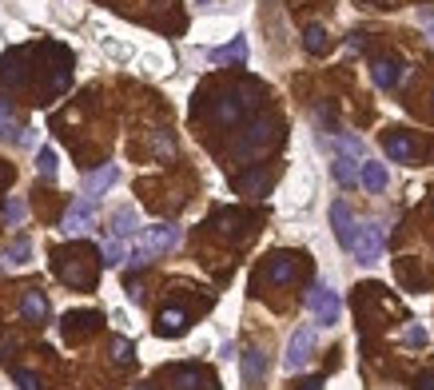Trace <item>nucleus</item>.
I'll return each mask as SVG.
<instances>
[{"label": "nucleus", "mask_w": 434, "mask_h": 390, "mask_svg": "<svg viewBox=\"0 0 434 390\" xmlns=\"http://www.w3.org/2000/svg\"><path fill=\"white\" fill-rule=\"evenodd\" d=\"M96 323V315H88V310H76V315H64V335L68 339H76V335H84V330Z\"/></svg>", "instance_id": "20"}, {"label": "nucleus", "mask_w": 434, "mask_h": 390, "mask_svg": "<svg viewBox=\"0 0 434 390\" xmlns=\"http://www.w3.org/2000/svg\"><path fill=\"white\" fill-rule=\"evenodd\" d=\"M112 359H116V362H131V359H136V347H131L128 339H112Z\"/></svg>", "instance_id": "26"}, {"label": "nucleus", "mask_w": 434, "mask_h": 390, "mask_svg": "<svg viewBox=\"0 0 434 390\" xmlns=\"http://www.w3.org/2000/svg\"><path fill=\"white\" fill-rule=\"evenodd\" d=\"M243 116V104L235 100V96H219V104H215V120H223V124H235Z\"/></svg>", "instance_id": "21"}, {"label": "nucleus", "mask_w": 434, "mask_h": 390, "mask_svg": "<svg viewBox=\"0 0 434 390\" xmlns=\"http://www.w3.org/2000/svg\"><path fill=\"white\" fill-rule=\"evenodd\" d=\"M263 370H267V354L259 347L243 350V386H255L263 379Z\"/></svg>", "instance_id": "11"}, {"label": "nucleus", "mask_w": 434, "mask_h": 390, "mask_svg": "<svg viewBox=\"0 0 434 390\" xmlns=\"http://www.w3.org/2000/svg\"><path fill=\"white\" fill-rule=\"evenodd\" d=\"M418 390H434V374H423V379H418Z\"/></svg>", "instance_id": "32"}, {"label": "nucleus", "mask_w": 434, "mask_h": 390, "mask_svg": "<svg viewBox=\"0 0 434 390\" xmlns=\"http://www.w3.org/2000/svg\"><path fill=\"white\" fill-rule=\"evenodd\" d=\"M12 379H16V386H21V390H40V379H36L32 370H12Z\"/></svg>", "instance_id": "27"}, {"label": "nucleus", "mask_w": 434, "mask_h": 390, "mask_svg": "<svg viewBox=\"0 0 434 390\" xmlns=\"http://www.w3.org/2000/svg\"><path fill=\"white\" fill-rule=\"evenodd\" d=\"M351 255H354L359 263H379V255H383V223H374V220L359 223Z\"/></svg>", "instance_id": "2"}, {"label": "nucleus", "mask_w": 434, "mask_h": 390, "mask_svg": "<svg viewBox=\"0 0 434 390\" xmlns=\"http://www.w3.org/2000/svg\"><path fill=\"white\" fill-rule=\"evenodd\" d=\"M359 183H363L367 191H383V188H386V168H383V163H374V160H363Z\"/></svg>", "instance_id": "15"}, {"label": "nucleus", "mask_w": 434, "mask_h": 390, "mask_svg": "<svg viewBox=\"0 0 434 390\" xmlns=\"http://www.w3.org/2000/svg\"><path fill=\"white\" fill-rule=\"evenodd\" d=\"M140 231V215L136 207H120L116 211V220H112V239H131Z\"/></svg>", "instance_id": "12"}, {"label": "nucleus", "mask_w": 434, "mask_h": 390, "mask_svg": "<svg viewBox=\"0 0 434 390\" xmlns=\"http://www.w3.org/2000/svg\"><path fill=\"white\" fill-rule=\"evenodd\" d=\"M212 60H215V64H227V60L243 64V60H247V44H243V36H235L232 44H223V48H215V52H212Z\"/></svg>", "instance_id": "17"}, {"label": "nucleus", "mask_w": 434, "mask_h": 390, "mask_svg": "<svg viewBox=\"0 0 434 390\" xmlns=\"http://www.w3.org/2000/svg\"><path fill=\"white\" fill-rule=\"evenodd\" d=\"M371 76H374V84H379V88H394V84L403 80V72H398V64H394V60H374Z\"/></svg>", "instance_id": "16"}, {"label": "nucleus", "mask_w": 434, "mask_h": 390, "mask_svg": "<svg viewBox=\"0 0 434 390\" xmlns=\"http://www.w3.org/2000/svg\"><path fill=\"white\" fill-rule=\"evenodd\" d=\"M28 255H32L28 239H16V243H12L9 251H4V255H0V259L9 263V267H24V263H28Z\"/></svg>", "instance_id": "22"}, {"label": "nucleus", "mask_w": 434, "mask_h": 390, "mask_svg": "<svg viewBox=\"0 0 434 390\" xmlns=\"http://www.w3.org/2000/svg\"><path fill=\"white\" fill-rule=\"evenodd\" d=\"M140 390H152V386H140Z\"/></svg>", "instance_id": "34"}, {"label": "nucleus", "mask_w": 434, "mask_h": 390, "mask_svg": "<svg viewBox=\"0 0 434 390\" xmlns=\"http://www.w3.org/2000/svg\"><path fill=\"white\" fill-rule=\"evenodd\" d=\"M311 350H315V330L311 327H299L291 335V342H287V354H283V367L291 370H303L307 367V359H311Z\"/></svg>", "instance_id": "3"}, {"label": "nucleus", "mask_w": 434, "mask_h": 390, "mask_svg": "<svg viewBox=\"0 0 434 390\" xmlns=\"http://www.w3.org/2000/svg\"><path fill=\"white\" fill-rule=\"evenodd\" d=\"M116 180H120V168H116V163H104V168L84 175V195H88V200H100L104 191L116 188Z\"/></svg>", "instance_id": "5"}, {"label": "nucleus", "mask_w": 434, "mask_h": 390, "mask_svg": "<svg viewBox=\"0 0 434 390\" xmlns=\"http://www.w3.org/2000/svg\"><path fill=\"white\" fill-rule=\"evenodd\" d=\"M267 143H271V124L259 120V124H251V128H247V136H243L239 143H235V156H255V151L267 148Z\"/></svg>", "instance_id": "7"}, {"label": "nucleus", "mask_w": 434, "mask_h": 390, "mask_svg": "<svg viewBox=\"0 0 434 390\" xmlns=\"http://www.w3.org/2000/svg\"><path fill=\"white\" fill-rule=\"evenodd\" d=\"M331 223H335V235H339V243L351 251V247H354V231H359V223L351 220L347 203H331Z\"/></svg>", "instance_id": "8"}, {"label": "nucleus", "mask_w": 434, "mask_h": 390, "mask_svg": "<svg viewBox=\"0 0 434 390\" xmlns=\"http://www.w3.org/2000/svg\"><path fill=\"white\" fill-rule=\"evenodd\" d=\"M92 227V200L80 195V200L68 203V215H64V235H84Z\"/></svg>", "instance_id": "6"}, {"label": "nucleus", "mask_w": 434, "mask_h": 390, "mask_svg": "<svg viewBox=\"0 0 434 390\" xmlns=\"http://www.w3.org/2000/svg\"><path fill=\"white\" fill-rule=\"evenodd\" d=\"M21 315H24V323H44L48 319V299L36 287H28L21 295Z\"/></svg>", "instance_id": "9"}, {"label": "nucleus", "mask_w": 434, "mask_h": 390, "mask_svg": "<svg viewBox=\"0 0 434 390\" xmlns=\"http://www.w3.org/2000/svg\"><path fill=\"white\" fill-rule=\"evenodd\" d=\"M359 171H363V163H354V156H335V163H331V175L343 188H354L359 183Z\"/></svg>", "instance_id": "13"}, {"label": "nucleus", "mask_w": 434, "mask_h": 390, "mask_svg": "<svg viewBox=\"0 0 434 390\" xmlns=\"http://www.w3.org/2000/svg\"><path fill=\"white\" fill-rule=\"evenodd\" d=\"M124 263V239H108L104 243V267H120Z\"/></svg>", "instance_id": "24"}, {"label": "nucleus", "mask_w": 434, "mask_h": 390, "mask_svg": "<svg viewBox=\"0 0 434 390\" xmlns=\"http://www.w3.org/2000/svg\"><path fill=\"white\" fill-rule=\"evenodd\" d=\"M36 160H40V180H56V151L52 148H40V156H36Z\"/></svg>", "instance_id": "25"}, {"label": "nucleus", "mask_w": 434, "mask_h": 390, "mask_svg": "<svg viewBox=\"0 0 434 390\" xmlns=\"http://www.w3.org/2000/svg\"><path fill=\"white\" fill-rule=\"evenodd\" d=\"M143 247L160 255V251H175L180 247V227L175 223H152V227H143Z\"/></svg>", "instance_id": "4"}, {"label": "nucleus", "mask_w": 434, "mask_h": 390, "mask_svg": "<svg viewBox=\"0 0 434 390\" xmlns=\"http://www.w3.org/2000/svg\"><path fill=\"white\" fill-rule=\"evenodd\" d=\"M4 220H9L12 227H16V223L24 220V203H21V200H9V203H4Z\"/></svg>", "instance_id": "28"}, {"label": "nucleus", "mask_w": 434, "mask_h": 390, "mask_svg": "<svg viewBox=\"0 0 434 390\" xmlns=\"http://www.w3.org/2000/svg\"><path fill=\"white\" fill-rule=\"evenodd\" d=\"M383 148H386V156H391L394 163H406L414 156V148H411V140H406V136H386Z\"/></svg>", "instance_id": "18"}, {"label": "nucleus", "mask_w": 434, "mask_h": 390, "mask_svg": "<svg viewBox=\"0 0 434 390\" xmlns=\"http://www.w3.org/2000/svg\"><path fill=\"white\" fill-rule=\"evenodd\" d=\"M303 44H307V52H315V56H319V52L327 48V32L319 28V24H311V28L303 32Z\"/></svg>", "instance_id": "23"}, {"label": "nucleus", "mask_w": 434, "mask_h": 390, "mask_svg": "<svg viewBox=\"0 0 434 390\" xmlns=\"http://www.w3.org/2000/svg\"><path fill=\"white\" fill-rule=\"evenodd\" d=\"M307 307H311V315H315L319 327H335L339 315H343V303H339L335 287H327V283H315V287L307 291Z\"/></svg>", "instance_id": "1"}, {"label": "nucleus", "mask_w": 434, "mask_h": 390, "mask_svg": "<svg viewBox=\"0 0 434 390\" xmlns=\"http://www.w3.org/2000/svg\"><path fill=\"white\" fill-rule=\"evenodd\" d=\"M183 330H188V315H183L180 307L160 310V319H156V335H163V339H175V335H183Z\"/></svg>", "instance_id": "10"}, {"label": "nucleus", "mask_w": 434, "mask_h": 390, "mask_svg": "<svg viewBox=\"0 0 434 390\" xmlns=\"http://www.w3.org/2000/svg\"><path fill=\"white\" fill-rule=\"evenodd\" d=\"M403 339L411 342V347H423V342H426V330H423V327H406Z\"/></svg>", "instance_id": "29"}, {"label": "nucleus", "mask_w": 434, "mask_h": 390, "mask_svg": "<svg viewBox=\"0 0 434 390\" xmlns=\"http://www.w3.org/2000/svg\"><path fill=\"white\" fill-rule=\"evenodd\" d=\"M156 151H160V156H172V140H168V136H156Z\"/></svg>", "instance_id": "30"}, {"label": "nucleus", "mask_w": 434, "mask_h": 390, "mask_svg": "<svg viewBox=\"0 0 434 390\" xmlns=\"http://www.w3.org/2000/svg\"><path fill=\"white\" fill-rule=\"evenodd\" d=\"M295 279V259L291 255H275L271 267H267V283L271 287H283V283H291Z\"/></svg>", "instance_id": "14"}, {"label": "nucleus", "mask_w": 434, "mask_h": 390, "mask_svg": "<svg viewBox=\"0 0 434 390\" xmlns=\"http://www.w3.org/2000/svg\"><path fill=\"white\" fill-rule=\"evenodd\" d=\"M423 24H426V40L434 44V16H430V21H423Z\"/></svg>", "instance_id": "33"}, {"label": "nucleus", "mask_w": 434, "mask_h": 390, "mask_svg": "<svg viewBox=\"0 0 434 390\" xmlns=\"http://www.w3.org/2000/svg\"><path fill=\"white\" fill-rule=\"evenodd\" d=\"M303 390H323V379H319V374H311V379H303Z\"/></svg>", "instance_id": "31"}, {"label": "nucleus", "mask_w": 434, "mask_h": 390, "mask_svg": "<svg viewBox=\"0 0 434 390\" xmlns=\"http://www.w3.org/2000/svg\"><path fill=\"white\" fill-rule=\"evenodd\" d=\"M168 379L175 382V390H195L200 386V370L195 367H172L168 370Z\"/></svg>", "instance_id": "19"}]
</instances>
